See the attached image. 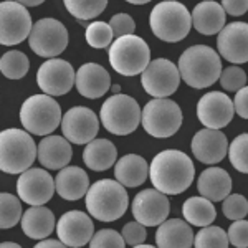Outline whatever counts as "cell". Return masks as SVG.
Segmentation results:
<instances>
[{"mask_svg": "<svg viewBox=\"0 0 248 248\" xmlns=\"http://www.w3.org/2000/svg\"><path fill=\"white\" fill-rule=\"evenodd\" d=\"M149 177L157 190L167 195H179L194 182L195 167L192 159L182 151H161L149 164Z\"/></svg>", "mask_w": 248, "mask_h": 248, "instance_id": "6da1fadb", "label": "cell"}, {"mask_svg": "<svg viewBox=\"0 0 248 248\" xmlns=\"http://www.w3.org/2000/svg\"><path fill=\"white\" fill-rule=\"evenodd\" d=\"M177 68L186 85L195 90H203L218 81L222 73V60L214 48L194 45L181 55Z\"/></svg>", "mask_w": 248, "mask_h": 248, "instance_id": "7a4b0ae2", "label": "cell"}, {"mask_svg": "<svg viewBox=\"0 0 248 248\" xmlns=\"http://www.w3.org/2000/svg\"><path fill=\"white\" fill-rule=\"evenodd\" d=\"M85 197L86 210L99 222H114L121 218L129 205L126 187L113 179L96 181L90 186Z\"/></svg>", "mask_w": 248, "mask_h": 248, "instance_id": "3957f363", "label": "cell"}, {"mask_svg": "<svg viewBox=\"0 0 248 248\" xmlns=\"http://www.w3.org/2000/svg\"><path fill=\"white\" fill-rule=\"evenodd\" d=\"M38 146L29 131L10 127L0 134V169L5 174H22L38 157Z\"/></svg>", "mask_w": 248, "mask_h": 248, "instance_id": "277c9868", "label": "cell"}, {"mask_svg": "<svg viewBox=\"0 0 248 248\" xmlns=\"http://www.w3.org/2000/svg\"><path fill=\"white\" fill-rule=\"evenodd\" d=\"M149 25L159 40L167 43H177L189 35L192 29V14L181 2L164 0L151 12Z\"/></svg>", "mask_w": 248, "mask_h": 248, "instance_id": "5b68a950", "label": "cell"}, {"mask_svg": "<svg viewBox=\"0 0 248 248\" xmlns=\"http://www.w3.org/2000/svg\"><path fill=\"white\" fill-rule=\"evenodd\" d=\"M62 108L53 96L43 93L33 94L23 101L20 108V123L23 129L35 136H48L62 124Z\"/></svg>", "mask_w": 248, "mask_h": 248, "instance_id": "8992f818", "label": "cell"}, {"mask_svg": "<svg viewBox=\"0 0 248 248\" xmlns=\"http://www.w3.org/2000/svg\"><path fill=\"white\" fill-rule=\"evenodd\" d=\"M109 65L123 77L141 75L151 63L149 45L136 35H124L116 38L109 46Z\"/></svg>", "mask_w": 248, "mask_h": 248, "instance_id": "52a82bcc", "label": "cell"}, {"mask_svg": "<svg viewBox=\"0 0 248 248\" xmlns=\"http://www.w3.org/2000/svg\"><path fill=\"white\" fill-rule=\"evenodd\" d=\"M142 111L134 98L127 94H113L108 98L99 111V121L108 133L127 136L141 124Z\"/></svg>", "mask_w": 248, "mask_h": 248, "instance_id": "ba28073f", "label": "cell"}, {"mask_svg": "<svg viewBox=\"0 0 248 248\" xmlns=\"http://www.w3.org/2000/svg\"><path fill=\"white\" fill-rule=\"evenodd\" d=\"M184 114L181 106L169 98H154L142 109V127L149 136L170 138L181 129Z\"/></svg>", "mask_w": 248, "mask_h": 248, "instance_id": "9c48e42d", "label": "cell"}, {"mask_svg": "<svg viewBox=\"0 0 248 248\" xmlns=\"http://www.w3.org/2000/svg\"><path fill=\"white\" fill-rule=\"evenodd\" d=\"M29 45L38 57L57 58L68 46V30L57 18H42L33 23Z\"/></svg>", "mask_w": 248, "mask_h": 248, "instance_id": "30bf717a", "label": "cell"}, {"mask_svg": "<svg viewBox=\"0 0 248 248\" xmlns=\"http://www.w3.org/2000/svg\"><path fill=\"white\" fill-rule=\"evenodd\" d=\"M31 29L33 23L27 7L17 0H3L0 5V43L18 45L30 37Z\"/></svg>", "mask_w": 248, "mask_h": 248, "instance_id": "8fae6325", "label": "cell"}, {"mask_svg": "<svg viewBox=\"0 0 248 248\" xmlns=\"http://www.w3.org/2000/svg\"><path fill=\"white\" fill-rule=\"evenodd\" d=\"M177 65L167 58H155L141 73V85L153 98H169L174 94L181 83Z\"/></svg>", "mask_w": 248, "mask_h": 248, "instance_id": "7c38bea8", "label": "cell"}, {"mask_svg": "<svg viewBox=\"0 0 248 248\" xmlns=\"http://www.w3.org/2000/svg\"><path fill=\"white\" fill-rule=\"evenodd\" d=\"M75 81H77L75 68L62 58H48L38 68V88L50 96H63L70 93Z\"/></svg>", "mask_w": 248, "mask_h": 248, "instance_id": "4fadbf2b", "label": "cell"}, {"mask_svg": "<svg viewBox=\"0 0 248 248\" xmlns=\"http://www.w3.org/2000/svg\"><path fill=\"white\" fill-rule=\"evenodd\" d=\"M55 190H57L55 179L45 169L33 167L18 175L17 194L22 202L29 205H45L51 201Z\"/></svg>", "mask_w": 248, "mask_h": 248, "instance_id": "5bb4252c", "label": "cell"}, {"mask_svg": "<svg viewBox=\"0 0 248 248\" xmlns=\"http://www.w3.org/2000/svg\"><path fill=\"white\" fill-rule=\"evenodd\" d=\"M99 118L86 106H75L63 114L62 133L71 144H88L96 139Z\"/></svg>", "mask_w": 248, "mask_h": 248, "instance_id": "9a60e30c", "label": "cell"}, {"mask_svg": "<svg viewBox=\"0 0 248 248\" xmlns=\"http://www.w3.org/2000/svg\"><path fill=\"white\" fill-rule=\"evenodd\" d=\"M133 215L138 222L146 227L161 225L164 220H167L170 214V202L167 194L154 189H144L134 197L131 205Z\"/></svg>", "mask_w": 248, "mask_h": 248, "instance_id": "2e32d148", "label": "cell"}, {"mask_svg": "<svg viewBox=\"0 0 248 248\" xmlns=\"http://www.w3.org/2000/svg\"><path fill=\"white\" fill-rule=\"evenodd\" d=\"M233 101L222 91H210L197 103V118L205 127L222 129L233 119Z\"/></svg>", "mask_w": 248, "mask_h": 248, "instance_id": "e0dca14e", "label": "cell"}, {"mask_svg": "<svg viewBox=\"0 0 248 248\" xmlns=\"http://www.w3.org/2000/svg\"><path fill=\"white\" fill-rule=\"evenodd\" d=\"M57 235L65 247H85L94 235L93 220L86 212L70 210L60 217L57 223Z\"/></svg>", "mask_w": 248, "mask_h": 248, "instance_id": "ac0fdd59", "label": "cell"}, {"mask_svg": "<svg viewBox=\"0 0 248 248\" xmlns=\"http://www.w3.org/2000/svg\"><path fill=\"white\" fill-rule=\"evenodd\" d=\"M217 50L222 58L233 65L248 62V23L233 22L218 31Z\"/></svg>", "mask_w": 248, "mask_h": 248, "instance_id": "d6986e66", "label": "cell"}, {"mask_svg": "<svg viewBox=\"0 0 248 248\" xmlns=\"http://www.w3.org/2000/svg\"><path fill=\"white\" fill-rule=\"evenodd\" d=\"M190 149L202 164H218L229 154V141L220 129L205 127L192 138Z\"/></svg>", "mask_w": 248, "mask_h": 248, "instance_id": "ffe728a7", "label": "cell"}, {"mask_svg": "<svg viewBox=\"0 0 248 248\" xmlns=\"http://www.w3.org/2000/svg\"><path fill=\"white\" fill-rule=\"evenodd\" d=\"M77 90L88 99H98L111 90V77L98 63H85L77 71Z\"/></svg>", "mask_w": 248, "mask_h": 248, "instance_id": "44dd1931", "label": "cell"}, {"mask_svg": "<svg viewBox=\"0 0 248 248\" xmlns=\"http://www.w3.org/2000/svg\"><path fill=\"white\" fill-rule=\"evenodd\" d=\"M38 162L48 170H60L71 161L73 149L65 136L48 134L38 144Z\"/></svg>", "mask_w": 248, "mask_h": 248, "instance_id": "7402d4cb", "label": "cell"}, {"mask_svg": "<svg viewBox=\"0 0 248 248\" xmlns=\"http://www.w3.org/2000/svg\"><path fill=\"white\" fill-rule=\"evenodd\" d=\"M194 238L190 223L182 218L164 220L155 232V245L161 248H190Z\"/></svg>", "mask_w": 248, "mask_h": 248, "instance_id": "603a6c76", "label": "cell"}, {"mask_svg": "<svg viewBox=\"0 0 248 248\" xmlns=\"http://www.w3.org/2000/svg\"><path fill=\"white\" fill-rule=\"evenodd\" d=\"M55 186L57 192L62 199L70 202L79 201L86 195L90 189V177L81 167L77 166H66L55 177Z\"/></svg>", "mask_w": 248, "mask_h": 248, "instance_id": "cb8c5ba5", "label": "cell"}, {"mask_svg": "<svg viewBox=\"0 0 248 248\" xmlns=\"http://www.w3.org/2000/svg\"><path fill=\"white\" fill-rule=\"evenodd\" d=\"M225 10L215 0H203L192 10V27L202 35H215L225 27Z\"/></svg>", "mask_w": 248, "mask_h": 248, "instance_id": "d4e9b609", "label": "cell"}, {"mask_svg": "<svg viewBox=\"0 0 248 248\" xmlns=\"http://www.w3.org/2000/svg\"><path fill=\"white\" fill-rule=\"evenodd\" d=\"M22 230L29 238L43 240L51 235V232L57 229L55 215L45 205H31L29 210L22 215Z\"/></svg>", "mask_w": 248, "mask_h": 248, "instance_id": "484cf974", "label": "cell"}, {"mask_svg": "<svg viewBox=\"0 0 248 248\" xmlns=\"http://www.w3.org/2000/svg\"><path fill=\"white\" fill-rule=\"evenodd\" d=\"M114 177L124 187H139L149 177V164L138 154H126L116 161Z\"/></svg>", "mask_w": 248, "mask_h": 248, "instance_id": "4316f807", "label": "cell"}, {"mask_svg": "<svg viewBox=\"0 0 248 248\" xmlns=\"http://www.w3.org/2000/svg\"><path fill=\"white\" fill-rule=\"evenodd\" d=\"M197 190L212 202H222L232 190V177L222 167H209L199 177Z\"/></svg>", "mask_w": 248, "mask_h": 248, "instance_id": "83f0119b", "label": "cell"}, {"mask_svg": "<svg viewBox=\"0 0 248 248\" xmlns=\"http://www.w3.org/2000/svg\"><path fill=\"white\" fill-rule=\"evenodd\" d=\"M118 159V149L109 139H93L83 151V162L91 170L103 172L113 167Z\"/></svg>", "mask_w": 248, "mask_h": 248, "instance_id": "f1b7e54d", "label": "cell"}, {"mask_svg": "<svg viewBox=\"0 0 248 248\" xmlns=\"http://www.w3.org/2000/svg\"><path fill=\"white\" fill-rule=\"evenodd\" d=\"M182 215L190 225L195 227H207L212 225V222L217 217V212L212 201L207 197H189L182 205Z\"/></svg>", "mask_w": 248, "mask_h": 248, "instance_id": "f546056e", "label": "cell"}, {"mask_svg": "<svg viewBox=\"0 0 248 248\" xmlns=\"http://www.w3.org/2000/svg\"><path fill=\"white\" fill-rule=\"evenodd\" d=\"M29 57L18 50L7 51V53L2 55V60H0V70H2L3 77L10 79H22L29 73Z\"/></svg>", "mask_w": 248, "mask_h": 248, "instance_id": "4dcf8cb0", "label": "cell"}, {"mask_svg": "<svg viewBox=\"0 0 248 248\" xmlns=\"http://www.w3.org/2000/svg\"><path fill=\"white\" fill-rule=\"evenodd\" d=\"M63 3L75 18L85 22L101 15L108 5V0H63Z\"/></svg>", "mask_w": 248, "mask_h": 248, "instance_id": "1f68e13d", "label": "cell"}, {"mask_svg": "<svg viewBox=\"0 0 248 248\" xmlns=\"http://www.w3.org/2000/svg\"><path fill=\"white\" fill-rule=\"evenodd\" d=\"M22 199L3 192L0 195V227L2 229H12L22 220Z\"/></svg>", "mask_w": 248, "mask_h": 248, "instance_id": "d6a6232c", "label": "cell"}, {"mask_svg": "<svg viewBox=\"0 0 248 248\" xmlns=\"http://www.w3.org/2000/svg\"><path fill=\"white\" fill-rule=\"evenodd\" d=\"M230 245L229 233L222 227L207 225L195 235L194 247L197 248H227Z\"/></svg>", "mask_w": 248, "mask_h": 248, "instance_id": "836d02e7", "label": "cell"}, {"mask_svg": "<svg viewBox=\"0 0 248 248\" xmlns=\"http://www.w3.org/2000/svg\"><path fill=\"white\" fill-rule=\"evenodd\" d=\"M86 43L90 45L91 48H108L111 46V43L114 42V33H113V29H111L109 23H105V22H93L86 27Z\"/></svg>", "mask_w": 248, "mask_h": 248, "instance_id": "e575fe53", "label": "cell"}, {"mask_svg": "<svg viewBox=\"0 0 248 248\" xmlns=\"http://www.w3.org/2000/svg\"><path fill=\"white\" fill-rule=\"evenodd\" d=\"M229 159L235 170L248 174V133H243L229 144Z\"/></svg>", "mask_w": 248, "mask_h": 248, "instance_id": "d590c367", "label": "cell"}, {"mask_svg": "<svg viewBox=\"0 0 248 248\" xmlns=\"http://www.w3.org/2000/svg\"><path fill=\"white\" fill-rule=\"evenodd\" d=\"M222 212L229 220L245 218L248 214V201L242 194H229L222 201Z\"/></svg>", "mask_w": 248, "mask_h": 248, "instance_id": "8d00e7d4", "label": "cell"}, {"mask_svg": "<svg viewBox=\"0 0 248 248\" xmlns=\"http://www.w3.org/2000/svg\"><path fill=\"white\" fill-rule=\"evenodd\" d=\"M220 85L225 91H232L237 93L243 86H247V73L240 66H227L222 70L218 78Z\"/></svg>", "mask_w": 248, "mask_h": 248, "instance_id": "74e56055", "label": "cell"}, {"mask_svg": "<svg viewBox=\"0 0 248 248\" xmlns=\"http://www.w3.org/2000/svg\"><path fill=\"white\" fill-rule=\"evenodd\" d=\"M90 247L93 248H123L126 247L123 235L118 233L113 229H103L99 232H96L90 242Z\"/></svg>", "mask_w": 248, "mask_h": 248, "instance_id": "f35d334b", "label": "cell"}, {"mask_svg": "<svg viewBox=\"0 0 248 248\" xmlns=\"http://www.w3.org/2000/svg\"><path fill=\"white\" fill-rule=\"evenodd\" d=\"M124 242L126 245L129 247H138L144 243V240L147 237V232H146V225H142L141 222H127L126 225L123 227V232H121Z\"/></svg>", "mask_w": 248, "mask_h": 248, "instance_id": "ab89813d", "label": "cell"}, {"mask_svg": "<svg viewBox=\"0 0 248 248\" xmlns=\"http://www.w3.org/2000/svg\"><path fill=\"white\" fill-rule=\"evenodd\" d=\"M227 233H229L230 245L237 248H248V220H233Z\"/></svg>", "mask_w": 248, "mask_h": 248, "instance_id": "60d3db41", "label": "cell"}, {"mask_svg": "<svg viewBox=\"0 0 248 248\" xmlns=\"http://www.w3.org/2000/svg\"><path fill=\"white\" fill-rule=\"evenodd\" d=\"M109 25L113 29L116 38L124 37V35H133L136 31V22L131 15L127 14H116L111 17Z\"/></svg>", "mask_w": 248, "mask_h": 248, "instance_id": "b9f144b4", "label": "cell"}, {"mask_svg": "<svg viewBox=\"0 0 248 248\" xmlns=\"http://www.w3.org/2000/svg\"><path fill=\"white\" fill-rule=\"evenodd\" d=\"M235 113H237L242 119H248V86H243L235 93L233 99Z\"/></svg>", "mask_w": 248, "mask_h": 248, "instance_id": "7bdbcfd3", "label": "cell"}, {"mask_svg": "<svg viewBox=\"0 0 248 248\" xmlns=\"http://www.w3.org/2000/svg\"><path fill=\"white\" fill-rule=\"evenodd\" d=\"M222 7L225 14L232 17H240L248 12V0H222Z\"/></svg>", "mask_w": 248, "mask_h": 248, "instance_id": "ee69618b", "label": "cell"}, {"mask_svg": "<svg viewBox=\"0 0 248 248\" xmlns=\"http://www.w3.org/2000/svg\"><path fill=\"white\" fill-rule=\"evenodd\" d=\"M50 247H55V248H62L65 247V243L62 242V240H48V238H43L40 240V242L37 243V248H50Z\"/></svg>", "mask_w": 248, "mask_h": 248, "instance_id": "f6af8a7d", "label": "cell"}, {"mask_svg": "<svg viewBox=\"0 0 248 248\" xmlns=\"http://www.w3.org/2000/svg\"><path fill=\"white\" fill-rule=\"evenodd\" d=\"M18 3H23L25 7H37V5H42L45 0H17Z\"/></svg>", "mask_w": 248, "mask_h": 248, "instance_id": "bcb514c9", "label": "cell"}, {"mask_svg": "<svg viewBox=\"0 0 248 248\" xmlns=\"http://www.w3.org/2000/svg\"><path fill=\"white\" fill-rule=\"evenodd\" d=\"M127 3H133V5H144V3H149L151 0H126Z\"/></svg>", "mask_w": 248, "mask_h": 248, "instance_id": "7dc6e473", "label": "cell"}, {"mask_svg": "<svg viewBox=\"0 0 248 248\" xmlns=\"http://www.w3.org/2000/svg\"><path fill=\"white\" fill-rule=\"evenodd\" d=\"M2 247H3V248H7V247H12V248H18L20 245H18V243H14V242H3V243H2Z\"/></svg>", "mask_w": 248, "mask_h": 248, "instance_id": "c3c4849f", "label": "cell"}, {"mask_svg": "<svg viewBox=\"0 0 248 248\" xmlns=\"http://www.w3.org/2000/svg\"><path fill=\"white\" fill-rule=\"evenodd\" d=\"M111 91H113L114 94H118L119 91H121V86H119V85H113V86H111Z\"/></svg>", "mask_w": 248, "mask_h": 248, "instance_id": "681fc988", "label": "cell"}]
</instances>
